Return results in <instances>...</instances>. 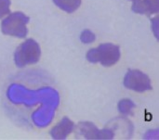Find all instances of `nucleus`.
<instances>
[{"label":"nucleus","mask_w":159,"mask_h":140,"mask_svg":"<svg viewBox=\"0 0 159 140\" xmlns=\"http://www.w3.org/2000/svg\"><path fill=\"white\" fill-rule=\"evenodd\" d=\"M41 56V48L34 39H27L18 46L14 54V61L16 66L22 68L26 65L38 62Z\"/></svg>","instance_id":"3"},{"label":"nucleus","mask_w":159,"mask_h":140,"mask_svg":"<svg viewBox=\"0 0 159 140\" xmlns=\"http://www.w3.org/2000/svg\"><path fill=\"white\" fill-rule=\"evenodd\" d=\"M53 3L62 10L73 13L80 7L81 0H53Z\"/></svg>","instance_id":"8"},{"label":"nucleus","mask_w":159,"mask_h":140,"mask_svg":"<svg viewBox=\"0 0 159 140\" xmlns=\"http://www.w3.org/2000/svg\"><path fill=\"white\" fill-rule=\"evenodd\" d=\"M96 36L90 30H84L80 34V40L84 44L92 43L95 40Z\"/></svg>","instance_id":"10"},{"label":"nucleus","mask_w":159,"mask_h":140,"mask_svg":"<svg viewBox=\"0 0 159 140\" xmlns=\"http://www.w3.org/2000/svg\"><path fill=\"white\" fill-rule=\"evenodd\" d=\"M29 21L30 18L21 11L9 14L1 22L2 32L4 34L18 38H24L28 32L26 25Z\"/></svg>","instance_id":"2"},{"label":"nucleus","mask_w":159,"mask_h":140,"mask_svg":"<svg viewBox=\"0 0 159 140\" xmlns=\"http://www.w3.org/2000/svg\"><path fill=\"white\" fill-rule=\"evenodd\" d=\"M115 137V133L111 129H103L101 130L100 139H112Z\"/></svg>","instance_id":"12"},{"label":"nucleus","mask_w":159,"mask_h":140,"mask_svg":"<svg viewBox=\"0 0 159 140\" xmlns=\"http://www.w3.org/2000/svg\"><path fill=\"white\" fill-rule=\"evenodd\" d=\"M118 110L124 115H131L132 109L135 108V104L130 99H122L118 103Z\"/></svg>","instance_id":"9"},{"label":"nucleus","mask_w":159,"mask_h":140,"mask_svg":"<svg viewBox=\"0 0 159 140\" xmlns=\"http://www.w3.org/2000/svg\"><path fill=\"white\" fill-rule=\"evenodd\" d=\"M10 5V0H0V19H2L10 12V9H9Z\"/></svg>","instance_id":"11"},{"label":"nucleus","mask_w":159,"mask_h":140,"mask_svg":"<svg viewBox=\"0 0 159 140\" xmlns=\"http://www.w3.org/2000/svg\"><path fill=\"white\" fill-rule=\"evenodd\" d=\"M120 48L111 43L100 45L96 48H91L87 53V59L91 63L100 62L105 67L115 65L120 59Z\"/></svg>","instance_id":"1"},{"label":"nucleus","mask_w":159,"mask_h":140,"mask_svg":"<svg viewBox=\"0 0 159 140\" xmlns=\"http://www.w3.org/2000/svg\"><path fill=\"white\" fill-rule=\"evenodd\" d=\"M79 133L87 139H100L101 130L90 122H82L78 125Z\"/></svg>","instance_id":"7"},{"label":"nucleus","mask_w":159,"mask_h":140,"mask_svg":"<svg viewBox=\"0 0 159 140\" xmlns=\"http://www.w3.org/2000/svg\"><path fill=\"white\" fill-rule=\"evenodd\" d=\"M124 86L130 90L142 93L152 90L150 78L139 70H128L124 78Z\"/></svg>","instance_id":"4"},{"label":"nucleus","mask_w":159,"mask_h":140,"mask_svg":"<svg viewBox=\"0 0 159 140\" xmlns=\"http://www.w3.org/2000/svg\"><path fill=\"white\" fill-rule=\"evenodd\" d=\"M131 1H136V0H131Z\"/></svg>","instance_id":"14"},{"label":"nucleus","mask_w":159,"mask_h":140,"mask_svg":"<svg viewBox=\"0 0 159 140\" xmlns=\"http://www.w3.org/2000/svg\"><path fill=\"white\" fill-rule=\"evenodd\" d=\"M131 10L138 14L151 16L159 11V0H136L133 1Z\"/></svg>","instance_id":"5"},{"label":"nucleus","mask_w":159,"mask_h":140,"mask_svg":"<svg viewBox=\"0 0 159 140\" xmlns=\"http://www.w3.org/2000/svg\"><path fill=\"white\" fill-rule=\"evenodd\" d=\"M74 123L69 118L64 117L60 123L51 130L50 134L54 139H65L68 134L73 131Z\"/></svg>","instance_id":"6"},{"label":"nucleus","mask_w":159,"mask_h":140,"mask_svg":"<svg viewBox=\"0 0 159 140\" xmlns=\"http://www.w3.org/2000/svg\"><path fill=\"white\" fill-rule=\"evenodd\" d=\"M152 29L156 37L158 39V17L152 19Z\"/></svg>","instance_id":"13"}]
</instances>
